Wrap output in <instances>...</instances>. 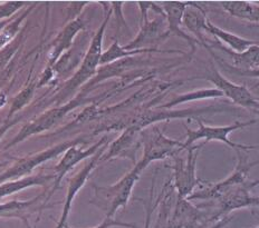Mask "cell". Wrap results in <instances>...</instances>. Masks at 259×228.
Segmentation results:
<instances>
[{
  "label": "cell",
  "instance_id": "obj_9",
  "mask_svg": "<svg viewBox=\"0 0 259 228\" xmlns=\"http://www.w3.org/2000/svg\"><path fill=\"white\" fill-rule=\"evenodd\" d=\"M201 78L207 79L210 83H212L215 86V88L219 89L224 94V96L233 100L235 104L252 111L259 109V102L250 94L249 89L246 86L237 85L233 83V81L228 80L224 77L223 74L217 68H214V66L211 67V70H210L209 74L206 75V77Z\"/></svg>",
  "mask_w": 259,
  "mask_h": 228
},
{
  "label": "cell",
  "instance_id": "obj_20",
  "mask_svg": "<svg viewBox=\"0 0 259 228\" xmlns=\"http://www.w3.org/2000/svg\"><path fill=\"white\" fill-rule=\"evenodd\" d=\"M206 31L212 34L214 37H217L220 41L227 43L231 49H234L235 52H239V53L244 52L249 47L253 45H259V41L245 39V38H241L235 34H231V32H228L227 30L219 28L218 26L213 25L210 20L207 21Z\"/></svg>",
  "mask_w": 259,
  "mask_h": 228
},
{
  "label": "cell",
  "instance_id": "obj_3",
  "mask_svg": "<svg viewBox=\"0 0 259 228\" xmlns=\"http://www.w3.org/2000/svg\"><path fill=\"white\" fill-rule=\"evenodd\" d=\"M242 153H244L242 150H236L237 158H238V160H237V165H236L234 173L231 174L230 176L224 179V181L218 182L217 184H213V185H209L206 188L200 189V191L193 192L187 199L188 200L218 199L219 197L223 196L225 193L230 191L231 188H234L235 186H238V185H241V184L246 183L248 173L250 172L251 168L258 165L259 161L249 162L248 161L247 155L242 154Z\"/></svg>",
  "mask_w": 259,
  "mask_h": 228
},
{
  "label": "cell",
  "instance_id": "obj_16",
  "mask_svg": "<svg viewBox=\"0 0 259 228\" xmlns=\"http://www.w3.org/2000/svg\"><path fill=\"white\" fill-rule=\"evenodd\" d=\"M187 5L188 6L185 15H183L182 24L196 36V39L200 45L209 48L208 40L204 39V36L202 34V31L207 29L208 19L206 16V12L194 3H187Z\"/></svg>",
  "mask_w": 259,
  "mask_h": 228
},
{
  "label": "cell",
  "instance_id": "obj_39",
  "mask_svg": "<svg viewBox=\"0 0 259 228\" xmlns=\"http://www.w3.org/2000/svg\"><path fill=\"white\" fill-rule=\"evenodd\" d=\"M0 167H2V166H0Z\"/></svg>",
  "mask_w": 259,
  "mask_h": 228
},
{
  "label": "cell",
  "instance_id": "obj_4",
  "mask_svg": "<svg viewBox=\"0 0 259 228\" xmlns=\"http://www.w3.org/2000/svg\"><path fill=\"white\" fill-rule=\"evenodd\" d=\"M83 142L84 140L80 138L69 140V142L54 146L51 149H46L44 151H41V153H37L34 155L24 157V158L17 160V162H15L13 167H10L9 169H7L0 175V184L6 183L7 181H12V179L13 181H16V179L27 177L38 165L54 158V157L62 154L63 151L67 150L73 147V146H76L77 144H80Z\"/></svg>",
  "mask_w": 259,
  "mask_h": 228
},
{
  "label": "cell",
  "instance_id": "obj_21",
  "mask_svg": "<svg viewBox=\"0 0 259 228\" xmlns=\"http://www.w3.org/2000/svg\"><path fill=\"white\" fill-rule=\"evenodd\" d=\"M224 10L230 16L250 23L259 24V6L248 2H224L221 3Z\"/></svg>",
  "mask_w": 259,
  "mask_h": 228
},
{
  "label": "cell",
  "instance_id": "obj_5",
  "mask_svg": "<svg viewBox=\"0 0 259 228\" xmlns=\"http://www.w3.org/2000/svg\"><path fill=\"white\" fill-rule=\"evenodd\" d=\"M203 145L191 146L186 149L188 151L187 159L181 158L179 154L174 156L175 166L172 168L175 170V186L179 194L178 196L188 198L194 192V188L200 184L196 175V165L199 150Z\"/></svg>",
  "mask_w": 259,
  "mask_h": 228
},
{
  "label": "cell",
  "instance_id": "obj_6",
  "mask_svg": "<svg viewBox=\"0 0 259 228\" xmlns=\"http://www.w3.org/2000/svg\"><path fill=\"white\" fill-rule=\"evenodd\" d=\"M141 138L144 145V153L141 160L147 166L151 161L164 159L169 156L174 157L185 150L183 143L165 137L158 127L144 130L141 133Z\"/></svg>",
  "mask_w": 259,
  "mask_h": 228
},
{
  "label": "cell",
  "instance_id": "obj_22",
  "mask_svg": "<svg viewBox=\"0 0 259 228\" xmlns=\"http://www.w3.org/2000/svg\"><path fill=\"white\" fill-rule=\"evenodd\" d=\"M83 26H84L83 21L80 19H76L72 21L68 26L65 27V29L62 31V34L59 35L56 39L55 47H54L53 52H52V59H51L52 64L55 63L58 59V57L62 55V52L64 50H66L67 48H69V46L72 45L74 36L77 34L78 30L83 28Z\"/></svg>",
  "mask_w": 259,
  "mask_h": 228
},
{
  "label": "cell",
  "instance_id": "obj_8",
  "mask_svg": "<svg viewBox=\"0 0 259 228\" xmlns=\"http://www.w3.org/2000/svg\"><path fill=\"white\" fill-rule=\"evenodd\" d=\"M110 16L111 14L106 15L104 23L102 24L100 29L97 30L96 35L94 36L93 39H92L89 51L85 55L84 62L80 65L78 72L74 75V77H72L66 83V86H65V90L66 91H72L74 89H76L77 87H79L80 85L84 84L86 80L94 76L96 72V67L100 65L102 53H103L102 52V42H103L104 32L107 21L110 19Z\"/></svg>",
  "mask_w": 259,
  "mask_h": 228
},
{
  "label": "cell",
  "instance_id": "obj_15",
  "mask_svg": "<svg viewBox=\"0 0 259 228\" xmlns=\"http://www.w3.org/2000/svg\"><path fill=\"white\" fill-rule=\"evenodd\" d=\"M102 153H103V150H102V148H101V150L99 151V153L95 154V156L91 159V161L89 162V164L86 165L85 167H83V169L80 170L77 174V175H75L73 178L69 179L66 202H65V206H64L63 214H62V218H61V220H59L56 228H63L64 225L66 224V219H67V216L69 214V210H71L73 200H74L75 196H76V194L78 193L79 189L83 187L85 182L88 181V178L90 177L91 173L93 172V169H94L96 164H97V160L100 159Z\"/></svg>",
  "mask_w": 259,
  "mask_h": 228
},
{
  "label": "cell",
  "instance_id": "obj_13",
  "mask_svg": "<svg viewBox=\"0 0 259 228\" xmlns=\"http://www.w3.org/2000/svg\"><path fill=\"white\" fill-rule=\"evenodd\" d=\"M187 3H179V2H166L163 3V12L165 14V17L168 19V30L165 31L164 37H168L170 35L179 36L183 39H186L189 45L192 48V52L196 51V43H199L194 38L187 35L185 31L180 29V26L182 25L183 15L187 9Z\"/></svg>",
  "mask_w": 259,
  "mask_h": 228
},
{
  "label": "cell",
  "instance_id": "obj_35",
  "mask_svg": "<svg viewBox=\"0 0 259 228\" xmlns=\"http://www.w3.org/2000/svg\"><path fill=\"white\" fill-rule=\"evenodd\" d=\"M247 27H251V28H252V27H257V28H259V24H250V25H248Z\"/></svg>",
  "mask_w": 259,
  "mask_h": 228
},
{
  "label": "cell",
  "instance_id": "obj_10",
  "mask_svg": "<svg viewBox=\"0 0 259 228\" xmlns=\"http://www.w3.org/2000/svg\"><path fill=\"white\" fill-rule=\"evenodd\" d=\"M82 102H83V100L77 99V100L68 102V105H65V106L58 107V108H54V109L47 111L39 118L35 119L32 123L27 124L24 128H21L19 134L16 136V138L14 140H12V142H10L6 146V148H9V147H12L13 145L18 144L19 142H21V140H24L27 137H29L30 135L38 134V133L44 132V130H46L48 128H51L53 125L56 124L64 115H66V113L69 110H72L73 108L79 106Z\"/></svg>",
  "mask_w": 259,
  "mask_h": 228
},
{
  "label": "cell",
  "instance_id": "obj_7",
  "mask_svg": "<svg viewBox=\"0 0 259 228\" xmlns=\"http://www.w3.org/2000/svg\"><path fill=\"white\" fill-rule=\"evenodd\" d=\"M257 185H259V181L246 182L225 193L223 196L218 198V211L211 216V220H220L224 217L228 216V214L233 210L258 207L259 197L252 196L250 194L251 189Z\"/></svg>",
  "mask_w": 259,
  "mask_h": 228
},
{
  "label": "cell",
  "instance_id": "obj_30",
  "mask_svg": "<svg viewBox=\"0 0 259 228\" xmlns=\"http://www.w3.org/2000/svg\"><path fill=\"white\" fill-rule=\"evenodd\" d=\"M153 192V191H152ZM151 192V196H150V199L148 202V205H147V217H145V225H144V228H149L150 227V221H151V216H152V213H153V207L152 206V198H153V193Z\"/></svg>",
  "mask_w": 259,
  "mask_h": 228
},
{
  "label": "cell",
  "instance_id": "obj_2",
  "mask_svg": "<svg viewBox=\"0 0 259 228\" xmlns=\"http://www.w3.org/2000/svg\"><path fill=\"white\" fill-rule=\"evenodd\" d=\"M199 128L197 130H191L187 128V140L183 143V149H188L189 147L197 142L199 139H204V144L209 142H220L226 145H228L230 148L235 150H242V151H249V150H257L259 149V145H244V144H237L231 142L228 138V135L230 133L235 132L237 129L246 128L250 125L256 124L257 121H248V122H239L237 121L233 125L229 126H220V127H211L207 126L202 123L200 119H197Z\"/></svg>",
  "mask_w": 259,
  "mask_h": 228
},
{
  "label": "cell",
  "instance_id": "obj_25",
  "mask_svg": "<svg viewBox=\"0 0 259 228\" xmlns=\"http://www.w3.org/2000/svg\"><path fill=\"white\" fill-rule=\"evenodd\" d=\"M151 51H156V52H165L163 50H159V49H136V50H125L124 47H121L118 45V41L115 40L114 43L107 49L105 52L102 53L101 57V62L100 65H106L112 62H115L117 59L124 58V57H130V56H134L138 55V53H143V52H151Z\"/></svg>",
  "mask_w": 259,
  "mask_h": 228
},
{
  "label": "cell",
  "instance_id": "obj_26",
  "mask_svg": "<svg viewBox=\"0 0 259 228\" xmlns=\"http://www.w3.org/2000/svg\"><path fill=\"white\" fill-rule=\"evenodd\" d=\"M26 16H27V13L24 16H20L19 18L10 21V23L7 24V26L0 31V49H3V48L13 39V37L16 35V32L18 31L20 23L23 21V19L26 17Z\"/></svg>",
  "mask_w": 259,
  "mask_h": 228
},
{
  "label": "cell",
  "instance_id": "obj_32",
  "mask_svg": "<svg viewBox=\"0 0 259 228\" xmlns=\"http://www.w3.org/2000/svg\"><path fill=\"white\" fill-rule=\"evenodd\" d=\"M16 123H17V121H9L6 124H4L3 126H0V140H2L3 136L7 133V130L12 126H14Z\"/></svg>",
  "mask_w": 259,
  "mask_h": 228
},
{
  "label": "cell",
  "instance_id": "obj_29",
  "mask_svg": "<svg viewBox=\"0 0 259 228\" xmlns=\"http://www.w3.org/2000/svg\"><path fill=\"white\" fill-rule=\"evenodd\" d=\"M112 226H122V227H127V228H138L136 225H133V224H127V222L117 221V220L113 219V218H109V217H106V218L104 219V221L102 222V224H100L97 227H95V228H109V227H112ZM63 228H71V227H69L67 225V222H66V224L64 225Z\"/></svg>",
  "mask_w": 259,
  "mask_h": 228
},
{
  "label": "cell",
  "instance_id": "obj_17",
  "mask_svg": "<svg viewBox=\"0 0 259 228\" xmlns=\"http://www.w3.org/2000/svg\"><path fill=\"white\" fill-rule=\"evenodd\" d=\"M165 17L156 18L153 21H149L148 19H144L143 26L141 31L138 35V37L134 39L131 43L124 46L125 50H136L141 49L142 46L148 45V43L153 42L158 39H163L165 31H162V26H163V20Z\"/></svg>",
  "mask_w": 259,
  "mask_h": 228
},
{
  "label": "cell",
  "instance_id": "obj_23",
  "mask_svg": "<svg viewBox=\"0 0 259 228\" xmlns=\"http://www.w3.org/2000/svg\"><path fill=\"white\" fill-rule=\"evenodd\" d=\"M223 96L224 94L217 88L199 89L196 91H190V93L177 96L176 98L172 99L170 102H168V104L162 105L161 108H172L177 105L185 104V102H189V101L208 99V98H218V97H223Z\"/></svg>",
  "mask_w": 259,
  "mask_h": 228
},
{
  "label": "cell",
  "instance_id": "obj_33",
  "mask_svg": "<svg viewBox=\"0 0 259 228\" xmlns=\"http://www.w3.org/2000/svg\"><path fill=\"white\" fill-rule=\"evenodd\" d=\"M5 102H6V97L0 95V107H2L5 104Z\"/></svg>",
  "mask_w": 259,
  "mask_h": 228
},
{
  "label": "cell",
  "instance_id": "obj_37",
  "mask_svg": "<svg viewBox=\"0 0 259 228\" xmlns=\"http://www.w3.org/2000/svg\"><path fill=\"white\" fill-rule=\"evenodd\" d=\"M256 99H257V101H258V102H259V98H256Z\"/></svg>",
  "mask_w": 259,
  "mask_h": 228
},
{
  "label": "cell",
  "instance_id": "obj_28",
  "mask_svg": "<svg viewBox=\"0 0 259 228\" xmlns=\"http://www.w3.org/2000/svg\"><path fill=\"white\" fill-rule=\"evenodd\" d=\"M24 6V3L15 2V3H6L5 5H0V20L4 18L9 17L10 15H13L15 12Z\"/></svg>",
  "mask_w": 259,
  "mask_h": 228
},
{
  "label": "cell",
  "instance_id": "obj_27",
  "mask_svg": "<svg viewBox=\"0 0 259 228\" xmlns=\"http://www.w3.org/2000/svg\"><path fill=\"white\" fill-rule=\"evenodd\" d=\"M32 93H34V86H30V87H28V88H26L23 93H20L17 97H16V98L14 99V102H13L12 109H10L9 116H12L14 112L20 109L21 106L26 105L27 101H28V99L32 96Z\"/></svg>",
  "mask_w": 259,
  "mask_h": 228
},
{
  "label": "cell",
  "instance_id": "obj_38",
  "mask_svg": "<svg viewBox=\"0 0 259 228\" xmlns=\"http://www.w3.org/2000/svg\"><path fill=\"white\" fill-rule=\"evenodd\" d=\"M256 228H259V226H258V227H256Z\"/></svg>",
  "mask_w": 259,
  "mask_h": 228
},
{
  "label": "cell",
  "instance_id": "obj_14",
  "mask_svg": "<svg viewBox=\"0 0 259 228\" xmlns=\"http://www.w3.org/2000/svg\"><path fill=\"white\" fill-rule=\"evenodd\" d=\"M47 198H44V195L37 196L28 202H12L0 204V217L3 218H19L23 219L27 224V217L32 215L36 211L40 210L47 204Z\"/></svg>",
  "mask_w": 259,
  "mask_h": 228
},
{
  "label": "cell",
  "instance_id": "obj_31",
  "mask_svg": "<svg viewBox=\"0 0 259 228\" xmlns=\"http://www.w3.org/2000/svg\"><path fill=\"white\" fill-rule=\"evenodd\" d=\"M231 220H233V216H229V215H228V216L224 217V218H221L220 220H218L213 226H211L210 228H223V227H225L227 224H228V222H230Z\"/></svg>",
  "mask_w": 259,
  "mask_h": 228
},
{
  "label": "cell",
  "instance_id": "obj_34",
  "mask_svg": "<svg viewBox=\"0 0 259 228\" xmlns=\"http://www.w3.org/2000/svg\"><path fill=\"white\" fill-rule=\"evenodd\" d=\"M6 26H7V21H6V20H5V21H0V31H2Z\"/></svg>",
  "mask_w": 259,
  "mask_h": 228
},
{
  "label": "cell",
  "instance_id": "obj_19",
  "mask_svg": "<svg viewBox=\"0 0 259 228\" xmlns=\"http://www.w3.org/2000/svg\"><path fill=\"white\" fill-rule=\"evenodd\" d=\"M55 175H35L3 183L0 184V198L9 196V195L18 193L31 186H45L52 179L55 181Z\"/></svg>",
  "mask_w": 259,
  "mask_h": 228
},
{
  "label": "cell",
  "instance_id": "obj_18",
  "mask_svg": "<svg viewBox=\"0 0 259 228\" xmlns=\"http://www.w3.org/2000/svg\"><path fill=\"white\" fill-rule=\"evenodd\" d=\"M212 47L219 48L220 50L226 52L233 59V65L235 68L240 70H253L259 69V45H253L248 48L244 52H235L229 48L224 47L220 43H212Z\"/></svg>",
  "mask_w": 259,
  "mask_h": 228
},
{
  "label": "cell",
  "instance_id": "obj_11",
  "mask_svg": "<svg viewBox=\"0 0 259 228\" xmlns=\"http://www.w3.org/2000/svg\"><path fill=\"white\" fill-rule=\"evenodd\" d=\"M210 221H212L211 216L194 207L187 198L178 196L175 214L168 228H202Z\"/></svg>",
  "mask_w": 259,
  "mask_h": 228
},
{
  "label": "cell",
  "instance_id": "obj_1",
  "mask_svg": "<svg viewBox=\"0 0 259 228\" xmlns=\"http://www.w3.org/2000/svg\"><path fill=\"white\" fill-rule=\"evenodd\" d=\"M147 165L142 160H140L138 164L134 166L133 169L125 177H123L120 182L116 183L115 185L110 187H96V200H99L101 204V208H105L107 211L106 217L113 218L117 209L120 207H125L130 196L132 194V189L139 181L140 175L145 169Z\"/></svg>",
  "mask_w": 259,
  "mask_h": 228
},
{
  "label": "cell",
  "instance_id": "obj_36",
  "mask_svg": "<svg viewBox=\"0 0 259 228\" xmlns=\"http://www.w3.org/2000/svg\"><path fill=\"white\" fill-rule=\"evenodd\" d=\"M253 112L256 113V115L259 117V109H256V110H253Z\"/></svg>",
  "mask_w": 259,
  "mask_h": 228
},
{
  "label": "cell",
  "instance_id": "obj_12",
  "mask_svg": "<svg viewBox=\"0 0 259 228\" xmlns=\"http://www.w3.org/2000/svg\"><path fill=\"white\" fill-rule=\"evenodd\" d=\"M106 142V137L102 138L100 142H97L94 146H92L89 149L83 150L82 148H76V146H73L69 149L66 150V153L63 156L62 160L58 162V165L55 167V181H54V187L52 188V193L50 195V198L54 192L59 187V184H61L62 179L64 176L72 169V168L78 164V162L82 161L83 159L88 158V157L94 155L97 150L103 147L104 143Z\"/></svg>",
  "mask_w": 259,
  "mask_h": 228
},
{
  "label": "cell",
  "instance_id": "obj_24",
  "mask_svg": "<svg viewBox=\"0 0 259 228\" xmlns=\"http://www.w3.org/2000/svg\"><path fill=\"white\" fill-rule=\"evenodd\" d=\"M138 133V130L133 129V128H127L125 132L123 133V135L118 138L116 142L111 146L110 151L107 153L104 157V159H109L113 156H117V155H122L124 151L126 153H130L132 155L134 158V153L131 151V148L137 150V147H133L134 142H136V135Z\"/></svg>",
  "mask_w": 259,
  "mask_h": 228
}]
</instances>
